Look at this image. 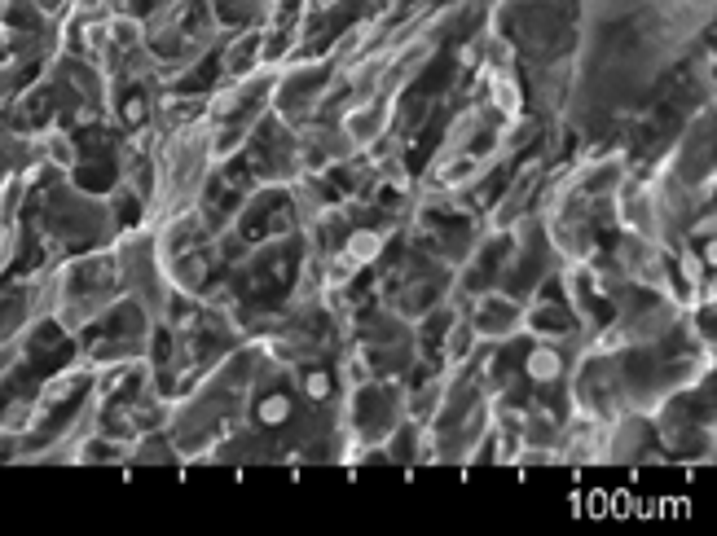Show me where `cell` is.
Wrapping results in <instances>:
<instances>
[{
    "mask_svg": "<svg viewBox=\"0 0 717 536\" xmlns=\"http://www.w3.org/2000/svg\"><path fill=\"white\" fill-rule=\"evenodd\" d=\"M528 374H533V378H555V374H559V356H555V352L528 356Z\"/></svg>",
    "mask_w": 717,
    "mask_h": 536,
    "instance_id": "obj_1",
    "label": "cell"
},
{
    "mask_svg": "<svg viewBox=\"0 0 717 536\" xmlns=\"http://www.w3.org/2000/svg\"><path fill=\"white\" fill-rule=\"evenodd\" d=\"M286 413H291V405H286V400H282V396H273V400H264V409H260V418H264V422H282V418H286Z\"/></svg>",
    "mask_w": 717,
    "mask_h": 536,
    "instance_id": "obj_2",
    "label": "cell"
},
{
    "mask_svg": "<svg viewBox=\"0 0 717 536\" xmlns=\"http://www.w3.org/2000/svg\"><path fill=\"white\" fill-rule=\"evenodd\" d=\"M308 392H313V396H326L330 383H326V378H308Z\"/></svg>",
    "mask_w": 717,
    "mask_h": 536,
    "instance_id": "obj_3",
    "label": "cell"
}]
</instances>
